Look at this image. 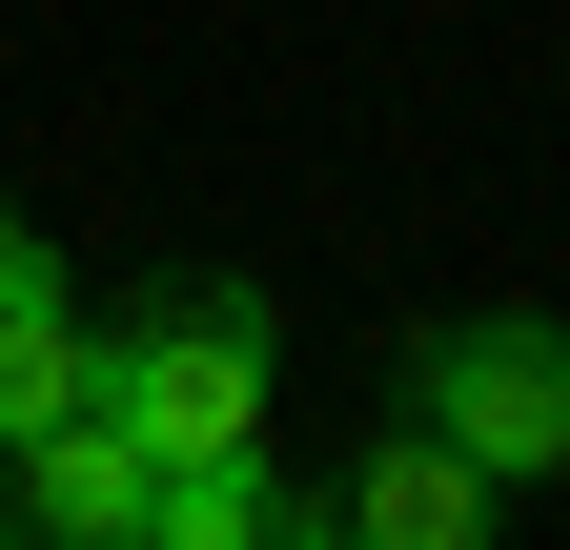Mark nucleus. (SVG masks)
Listing matches in <instances>:
<instances>
[{
	"label": "nucleus",
	"instance_id": "obj_1",
	"mask_svg": "<svg viewBox=\"0 0 570 550\" xmlns=\"http://www.w3.org/2000/svg\"><path fill=\"white\" fill-rule=\"evenodd\" d=\"M82 407H102L142 469H225V449H265V286H164V306H122Z\"/></svg>",
	"mask_w": 570,
	"mask_h": 550
},
{
	"label": "nucleus",
	"instance_id": "obj_2",
	"mask_svg": "<svg viewBox=\"0 0 570 550\" xmlns=\"http://www.w3.org/2000/svg\"><path fill=\"white\" fill-rule=\"evenodd\" d=\"M407 429H449L489 490H550L570 469V326L550 306H449L407 347Z\"/></svg>",
	"mask_w": 570,
	"mask_h": 550
},
{
	"label": "nucleus",
	"instance_id": "obj_3",
	"mask_svg": "<svg viewBox=\"0 0 570 550\" xmlns=\"http://www.w3.org/2000/svg\"><path fill=\"white\" fill-rule=\"evenodd\" d=\"M489 510H510V490H489L449 429H367L306 490V550H489Z\"/></svg>",
	"mask_w": 570,
	"mask_h": 550
},
{
	"label": "nucleus",
	"instance_id": "obj_4",
	"mask_svg": "<svg viewBox=\"0 0 570 550\" xmlns=\"http://www.w3.org/2000/svg\"><path fill=\"white\" fill-rule=\"evenodd\" d=\"M142 490H164V469H142L102 407H61V429L0 449V550H142Z\"/></svg>",
	"mask_w": 570,
	"mask_h": 550
},
{
	"label": "nucleus",
	"instance_id": "obj_5",
	"mask_svg": "<svg viewBox=\"0 0 570 550\" xmlns=\"http://www.w3.org/2000/svg\"><path fill=\"white\" fill-rule=\"evenodd\" d=\"M142 550H306V490H285L265 449H225V469H164V490H142Z\"/></svg>",
	"mask_w": 570,
	"mask_h": 550
},
{
	"label": "nucleus",
	"instance_id": "obj_6",
	"mask_svg": "<svg viewBox=\"0 0 570 550\" xmlns=\"http://www.w3.org/2000/svg\"><path fill=\"white\" fill-rule=\"evenodd\" d=\"M82 387H102V326L61 306V286H0V449H21V429H61Z\"/></svg>",
	"mask_w": 570,
	"mask_h": 550
},
{
	"label": "nucleus",
	"instance_id": "obj_7",
	"mask_svg": "<svg viewBox=\"0 0 570 550\" xmlns=\"http://www.w3.org/2000/svg\"><path fill=\"white\" fill-rule=\"evenodd\" d=\"M0 286H61V245H41V225H21V204H0Z\"/></svg>",
	"mask_w": 570,
	"mask_h": 550
}]
</instances>
